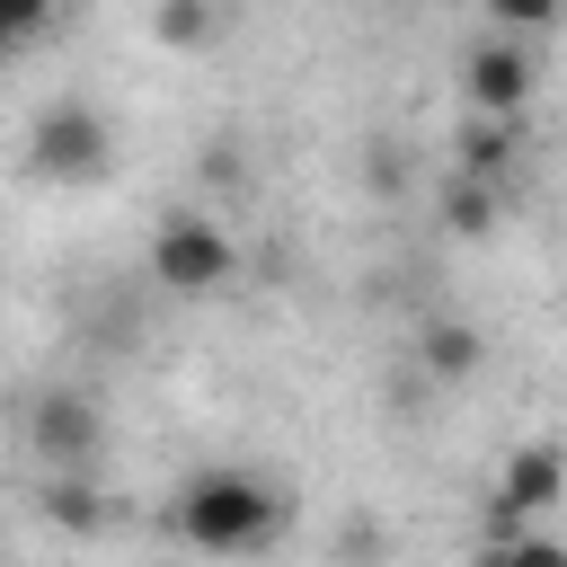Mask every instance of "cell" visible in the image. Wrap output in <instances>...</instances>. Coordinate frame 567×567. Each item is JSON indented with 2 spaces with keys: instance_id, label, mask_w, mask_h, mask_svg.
I'll list each match as a JSON object with an SVG mask.
<instances>
[{
  "instance_id": "11",
  "label": "cell",
  "mask_w": 567,
  "mask_h": 567,
  "mask_svg": "<svg viewBox=\"0 0 567 567\" xmlns=\"http://www.w3.org/2000/svg\"><path fill=\"white\" fill-rule=\"evenodd\" d=\"M44 523H62V532H97V487L71 470V478H53L44 487Z\"/></svg>"
},
{
  "instance_id": "7",
  "label": "cell",
  "mask_w": 567,
  "mask_h": 567,
  "mask_svg": "<svg viewBox=\"0 0 567 567\" xmlns=\"http://www.w3.org/2000/svg\"><path fill=\"white\" fill-rule=\"evenodd\" d=\"M416 363H425L434 381H470V372L487 363V337H478L470 319H425V328H416Z\"/></svg>"
},
{
  "instance_id": "12",
  "label": "cell",
  "mask_w": 567,
  "mask_h": 567,
  "mask_svg": "<svg viewBox=\"0 0 567 567\" xmlns=\"http://www.w3.org/2000/svg\"><path fill=\"white\" fill-rule=\"evenodd\" d=\"M487 18H496V35H540L558 18V0H487Z\"/></svg>"
},
{
  "instance_id": "4",
  "label": "cell",
  "mask_w": 567,
  "mask_h": 567,
  "mask_svg": "<svg viewBox=\"0 0 567 567\" xmlns=\"http://www.w3.org/2000/svg\"><path fill=\"white\" fill-rule=\"evenodd\" d=\"M27 443L53 461V470H89L97 461V443H106V416H97V399L89 390H44L35 408H27Z\"/></svg>"
},
{
  "instance_id": "5",
  "label": "cell",
  "mask_w": 567,
  "mask_h": 567,
  "mask_svg": "<svg viewBox=\"0 0 567 567\" xmlns=\"http://www.w3.org/2000/svg\"><path fill=\"white\" fill-rule=\"evenodd\" d=\"M461 89H470V106L478 115H523V97L540 89V71H532V53L523 44H470V62H461Z\"/></svg>"
},
{
  "instance_id": "6",
  "label": "cell",
  "mask_w": 567,
  "mask_h": 567,
  "mask_svg": "<svg viewBox=\"0 0 567 567\" xmlns=\"http://www.w3.org/2000/svg\"><path fill=\"white\" fill-rule=\"evenodd\" d=\"M558 487H567L558 443H523V452L505 461V478H496V505H505V514H549V505H558Z\"/></svg>"
},
{
  "instance_id": "9",
  "label": "cell",
  "mask_w": 567,
  "mask_h": 567,
  "mask_svg": "<svg viewBox=\"0 0 567 567\" xmlns=\"http://www.w3.org/2000/svg\"><path fill=\"white\" fill-rule=\"evenodd\" d=\"M514 142H523V115H478V106H470V124H461V168L505 177V168H514Z\"/></svg>"
},
{
  "instance_id": "10",
  "label": "cell",
  "mask_w": 567,
  "mask_h": 567,
  "mask_svg": "<svg viewBox=\"0 0 567 567\" xmlns=\"http://www.w3.org/2000/svg\"><path fill=\"white\" fill-rule=\"evenodd\" d=\"M151 27H159V44L204 53V44L221 35V9H213V0H159V18H151Z\"/></svg>"
},
{
  "instance_id": "1",
  "label": "cell",
  "mask_w": 567,
  "mask_h": 567,
  "mask_svg": "<svg viewBox=\"0 0 567 567\" xmlns=\"http://www.w3.org/2000/svg\"><path fill=\"white\" fill-rule=\"evenodd\" d=\"M284 523V487L257 470H195L177 487V532L195 549H257Z\"/></svg>"
},
{
  "instance_id": "13",
  "label": "cell",
  "mask_w": 567,
  "mask_h": 567,
  "mask_svg": "<svg viewBox=\"0 0 567 567\" xmlns=\"http://www.w3.org/2000/svg\"><path fill=\"white\" fill-rule=\"evenodd\" d=\"M44 18H53V0H0V53H9V44H27Z\"/></svg>"
},
{
  "instance_id": "3",
  "label": "cell",
  "mask_w": 567,
  "mask_h": 567,
  "mask_svg": "<svg viewBox=\"0 0 567 567\" xmlns=\"http://www.w3.org/2000/svg\"><path fill=\"white\" fill-rule=\"evenodd\" d=\"M151 284L177 292V301H204V292H230L239 284V248L213 213H168L151 230Z\"/></svg>"
},
{
  "instance_id": "8",
  "label": "cell",
  "mask_w": 567,
  "mask_h": 567,
  "mask_svg": "<svg viewBox=\"0 0 567 567\" xmlns=\"http://www.w3.org/2000/svg\"><path fill=\"white\" fill-rule=\"evenodd\" d=\"M443 221H452L461 239H478V230H496V221H505V177H478V168H452V186H443Z\"/></svg>"
},
{
  "instance_id": "2",
  "label": "cell",
  "mask_w": 567,
  "mask_h": 567,
  "mask_svg": "<svg viewBox=\"0 0 567 567\" xmlns=\"http://www.w3.org/2000/svg\"><path fill=\"white\" fill-rule=\"evenodd\" d=\"M27 168H35L44 186H97V177L115 168L106 115H97L89 97H53V106L27 124Z\"/></svg>"
}]
</instances>
